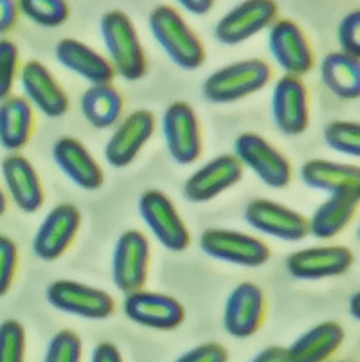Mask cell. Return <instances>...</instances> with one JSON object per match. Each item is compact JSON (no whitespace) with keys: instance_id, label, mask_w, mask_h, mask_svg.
I'll return each instance as SVG.
<instances>
[{"instance_id":"obj_2","label":"cell","mask_w":360,"mask_h":362,"mask_svg":"<svg viewBox=\"0 0 360 362\" xmlns=\"http://www.w3.org/2000/svg\"><path fill=\"white\" fill-rule=\"evenodd\" d=\"M151 36L166 56L184 71H197L206 62V45L171 6H157L148 16Z\"/></svg>"},{"instance_id":"obj_32","label":"cell","mask_w":360,"mask_h":362,"mask_svg":"<svg viewBox=\"0 0 360 362\" xmlns=\"http://www.w3.org/2000/svg\"><path fill=\"white\" fill-rule=\"evenodd\" d=\"M28 335L24 325L16 319L0 322V362H25Z\"/></svg>"},{"instance_id":"obj_8","label":"cell","mask_w":360,"mask_h":362,"mask_svg":"<svg viewBox=\"0 0 360 362\" xmlns=\"http://www.w3.org/2000/svg\"><path fill=\"white\" fill-rule=\"evenodd\" d=\"M163 136L171 159L180 166L194 164L202 156V130L193 107L173 101L163 114Z\"/></svg>"},{"instance_id":"obj_38","label":"cell","mask_w":360,"mask_h":362,"mask_svg":"<svg viewBox=\"0 0 360 362\" xmlns=\"http://www.w3.org/2000/svg\"><path fill=\"white\" fill-rule=\"evenodd\" d=\"M18 15L16 0H0V35H6L15 28Z\"/></svg>"},{"instance_id":"obj_22","label":"cell","mask_w":360,"mask_h":362,"mask_svg":"<svg viewBox=\"0 0 360 362\" xmlns=\"http://www.w3.org/2000/svg\"><path fill=\"white\" fill-rule=\"evenodd\" d=\"M52 160L74 186L98 192L105 184V173L87 146L76 137L64 136L52 144Z\"/></svg>"},{"instance_id":"obj_13","label":"cell","mask_w":360,"mask_h":362,"mask_svg":"<svg viewBox=\"0 0 360 362\" xmlns=\"http://www.w3.org/2000/svg\"><path fill=\"white\" fill-rule=\"evenodd\" d=\"M155 132L153 112L139 108L121 117L112 136L105 144L103 156L108 166L123 170L130 166L144 146L150 143Z\"/></svg>"},{"instance_id":"obj_35","label":"cell","mask_w":360,"mask_h":362,"mask_svg":"<svg viewBox=\"0 0 360 362\" xmlns=\"http://www.w3.org/2000/svg\"><path fill=\"white\" fill-rule=\"evenodd\" d=\"M18 269V247L15 240L0 235V298H4L15 281Z\"/></svg>"},{"instance_id":"obj_17","label":"cell","mask_w":360,"mask_h":362,"mask_svg":"<svg viewBox=\"0 0 360 362\" xmlns=\"http://www.w3.org/2000/svg\"><path fill=\"white\" fill-rule=\"evenodd\" d=\"M18 81L25 101L45 117L58 119L65 116L71 107L67 92L51 71L42 62H25L18 72Z\"/></svg>"},{"instance_id":"obj_16","label":"cell","mask_w":360,"mask_h":362,"mask_svg":"<svg viewBox=\"0 0 360 362\" xmlns=\"http://www.w3.org/2000/svg\"><path fill=\"white\" fill-rule=\"evenodd\" d=\"M279 6L276 0H243L218 21L216 40L223 45H238L250 40L257 33L277 21Z\"/></svg>"},{"instance_id":"obj_41","label":"cell","mask_w":360,"mask_h":362,"mask_svg":"<svg viewBox=\"0 0 360 362\" xmlns=\"http://www.w3.org/2000/svg\"><path fill=\"white\" fill-rule=\"evenodd\" d=\"M178 6L186 9L187 13L197 16H204L213 11L216 0H177Z\"/></svg>"},{"instance_id":"obj_44","label":"cell","mask_w":360,"mask_h":362,"mask_svg":"<svg viewBox=\"0 0 360 362\" xmlns=\"http://www.w3.org/2000/svg\"><path fill=\"white\" fill-rule=\"evenodd\" d=\"M328 362H353V361H348V358H335V361H332V358H330Z\"/></svg>"},{"instance_id":"obj_5","label":"cell","mask_w":360,"mask_h":362,"mask_svg":"<svg viewBox=\"0 0 360 362\" xmlns=\"http://www.w3.org/2000/svg\"><path fill=\"white\" fill-rule=\"evenodd\" d=\"M198 245L209 258L243 269H257L270 259V247L263 240L222 227L206 229Z\"/></svg>"},{"instance_id":"obj_9","label":"cell","mask_w":360,"mask_h":362,"mask_svg":"<svg viewBox=\"0 0 360 362\" xmlns=\"http://www.w3.org/2000/svg\"><path fill=\"white\" fill-rule=\"evenodd\" d=\"M123 312L132 322L148 330L171 332L186 321V308L177 298L144 288L124 294Z\"/></svg>"},{"instance_id":"obj_26","label":"cell","mask_w":360,"mask_h":362,"mask_svg":"<svg viewBox=\"0 0 360 362\" xmlns=\"http://www.w3.org/2000/svg\"><path fill=\"white\" fill-rule=\"evenodd\" d=\"M35 130V110L24 96H9L0 101V146L18 153L28 146Z\"/></svg>"},{"instance_id":"obj_11","label":"cell","mask_w":360,"mask_h":362,"mask_svg":"<svg viewBox=\"0 0 360 362\" xmlns=\"http://www.w3.org/2000/svg\"><path fill=\"white\" fill-rule=\"evenodd\" d=\"M150 269V242L144 233L128 229L119 236L112 252V281L123 294L144 288Z\"/></svg>"},{"instance_id":"obj_31","label":"cell","mask_w":360,"mask_h":362,"mask_svg":"<svg viewBox=\"0 0 360 362\" xmlns=\"http://www.w3.org/2000/svg\"><path fill=\"white\" fill-rule=\"evenodd\" d=\"M323 139L330 150L341 156L352 159L360 157V124L356 121H330L323 130Z\"/></svg>"},{"instance_id":"obj_10","label":"cell","mask_w":360,"mask_h":362,"mask_svg":"<svg viewBox=\"0 0 360 362\" xmlns=\"http://www.w3.org/2000/svg\"><path fill=\"white\" fill-rule=\"evenodd\" d=\"M243 218L254 231L279 242H301L308 236V218L305 215L269 199L250 200Z\"/></svg>"},{"instance_id":"obj_1","label":"cell","mask_w":360,"mask_h":362,"mask_svg":"<svg viewBox=\"0 0 360 362\" xmlns=\"http://www.w3.org/2000/svg\"><path fill=\"white\" fill-rule=\"evenodd\" d=\"M99 31L115 76L124 81L143 80L148 72L146 52L130 16L124 11L112 9L101 16Z\"/></svg>"},{"instance_id":"obj_40","label":"cell","mask_w":360,"mask_h":362,"mask_svg":"<svg viewBox=\"0 0 360 362\" xmlns=\"http://www.w3.org/2000/svg\"><path fill=\"white\" fill-rule=\"evenodd\" d=\"M250 362H289L286 348L283 346H267L260 354L254 355Z\"/></svg>"},{"instance_id":"obj_34","label":"cell","mask_w":360,"mask_h":362,"mask_svg":"<svg viewBox=\"0 0 360 362\" xmlns=\"http://www.w3.org/2000/svg\"><path fill=\"white\" fill-rule=\"evenodd\" d=\"M20 52L13 40L0 38V101L13 96V87L18 80Z\"/></svg>"},{"instance_id":"obj_24","label":"cell","mask_w":360,"mask_h":362,"mask_svg":"<svg viewBox=\"0 0 360 362\" xmlns=\"http://www.w3.org/2000/svg\"><path fill=\"white\" fill-rule=\"evenodd\" d=\"M54 54L62 67L74 72L88 85H105L114 81L115 71L107 56L76 38L59 40L54 47Z\"/></svg>"},{"instance_id":"obj_21","label":"cell","mask_w":360,"mask_h":362,"mask_svg":"<svg viewBox=\"0 0 360 362\" xmlns=\"http://www.w3.org/2000/svg\"><path fill=\"white\" fill-rule=\"evenodd\" d=\"M0 175L6 197L22 213H36L45 202V192L31 160L20 153H8L0 163Z\"/></svg>"},{"instance_id":"obj_20","label":"cell","mask_w":360,"mask_h":362,"mask_svg":"<svg viewBox=\"0 0 360 362\" xmlns=\"http://www.w3.org/2000/svg\"><path fill=\"white\" fill-rule=\"evenodd\" d=\"M245 168L234 157V153H222L207 160L202 168L193 171L184 182L182 193L187 202H211L227 189L236 186L243 177Z\"/></svg>"},{"instance_id":"obj_7","label":"cell","mask_w":360,"mask_h":362,"mask_svg":"<svg viewBox=\"0 0 360 362\" xmlns=\"http://www.w3.org/2000/svg\"><path fill=\"white\" fill-rule=\"evenodd\" d=\"M54 310L88 321H103L115 312V299L107 291L74 279H56L45 291Z\"/></svg>"},{"instance_id":"obj_33","label":"cell","mask_w":360,"mask_h":362,"mask_svg":"<svg viewBox=\"0 0 360 362\" xmlns=\"http://www.w3.org/2000/svg\"><path fill=\"white\" fill-rule=\"evenodd\" d=\"M83 342L76 332L59 330L49 341L42 362H81Z\"/></svg>"},{"instance_id":"obj_30","label":"cell","mask_w":360,"mask_h":362,"mask_svg":"<svg viewBox=\"0 0 360 362\" xmlns=\"http://www.w3.org/2000/svg\"><path fill=\"white\" fill-rule=\"evenodd\" d=\"M16 6L18 13L40 28H59L71 16L67 0H16Z\"/></svg>"},{"instance_id":"obj_39","label":"cell","mask_w":360,"mask_h":362,"mask_svg":"<svg viewBox=\"0 0 360 362\" xmlns=\"http://www.w3.org/2000/svg\"><path fill=\"white\" fill-rule=\"evenodd\" d=\"M91 362H124L121 350L115 346L114 342L103 341L95 344L91 354Z\"/></svg>"},{"instance_id":"obj_6","label":"cell","mask_w":360,"mask_h":362,"mask_svg":"<svg viewBox=\"0 0 360 362\" xmlns=\"http://www.w3.org/2000/svg\"><path fill=\"white\" fill-rule=\"evenodd\" d=\"M139 215L148 231L170 252H184L191 245V233L166 193L148 189L139 197Z\"/></svg>"},{"instance_id":"obj_12","label":"cell","mask_w":360,"mask_h":362,"mask_svg":"<svg viewBox=\"0 0 360 362\" xmlns=\"http://www.w3.org/2000/svg\"><path fill=\"white\" fill-rule=\"evenodd\" d=\"M81 227V213L74 204H58L44 216L33 236V255L42 262H56L69 251Z\"/></svg>"},{"instance_id":"obj_4","label":"cell","mask_w":360,"mask_h":362,"mask_svg":"<svg viewBox=\"0 0 360 362\" xmlns=\"http://www.w3.org/2000/svg\"><path fill=\"white\" fill-rule=\"evenodd\" d=\"M234 157L267 187L285 189L292 182V164L260 134L243 132L234 139Z\"/></svg>"},{"instance_id":"obj_27","label":"cell","mask_w":360,"mask_h":362,"mask_svg":"<svg viewBox=\"0 0 360 362\" xmlns=\"http://www.w3.org/2000/svg\"><path fill=\"white\" fill-rule=\"evenodd\" d=\"M303 184L310 189L335 193L348 187H360V168L356 164L328 159L306 160L299 171Z\"/></svg>"},{"instance_id":"obj_23","label":"cell","mask_w":360,"mask_h":362,"mask_svg":"<svg viewBox=\"0 0 360 362\" xmlns=\"http://www.w3.org/2000/svg\"><path fill=\"white\" fill-rule=\"evenodd\" d=\"M360 206V187L330 193L308 218V235L317 240H332L341 235L355 218Z\"/></svg>"},{"instance_id":"obj_36","label":"cell","mask_w":360,"mask_h":362,"mask_svg":"<svg viewBox=\"0 0 360 362\" xmlns=\"http://www.w3.org/2000/svg\"><path fill=\"white\" fill-rule=\"evenodd\" d=\"M337 42L342 52L360 58V11L353 9L337 28Z\"/></svg>"},{"instance_id":"obj_3","label":"cell","mask_w":360,"mask_h":362,"mask_svg":"<svg viewBox=\"0 0 360 362\" xmlns=\"http://www.w3.org/2000/svg\"><path fill=\"white\" fill-rule=\"evenodd\" d=\"M272 78V69L262 58H247L211 72L202 85L209 103L231 105L263 90Z\"/></svg>"},{"instance_id":"obj_28","label":"cell","mask_w":360,"mask_h":362,"mask_svg":"<svg viewBox=\"0 0 360 362\" xmlns=\"http://www.w3.org/2000/svg\"><path fill=\"white\" fill-rule=\"evenodd\" d=\"M321 81L339 100L355 101L360 98V58L342 51H333L319 65Z\"/></svg>"},{"instance_id":"obj_14","label":"cell","mask_w":360,"mask_h":362,"mask_svg":"<svg viewBox=\"0 0 360 362\" xmlns=\"http://www.w3.org/2000/svg\"><path fill=\"white\" fill-rule=\"evenodd\" d=\"M269 51L283 74H308L315 65V56L306 33L290 18H277L269 31Z\"/></svg>"},{"instance_id":"obj_19","label":"cell","mask_w":360,"mask_h":362,"mask_svg":"<svg viewBox=\"0 0 360 362\" xmlns=\"http://www.w3.org/2000/svg\"><path fill=\"white\" fill-rule=\"evenodd\" d=\"M355 263V255L346 245L306 247L289 255L285 265L292 278L303 281L337 278L349 271Z\"/></svg>"},{"instance_id":"obj_15","label":"cell","mask_w":360,"mask_h":362,"mask_svg":"<svg viewBox=\"0 0 360 362\" xmlns=\"http://www.w3.org/2000/svg\"><path fill=\"white\" fill-rule=\"evenodd\" d=\"M270 110L274 124L283 136H303L310 124L308 87L303 78L283 74L274 85Z\"/></svg>"},{"instance_id":"obj_29","label":"cell","mask_w":360,"mask_h":362,"mask_svg":"<svg viewBox=\"0 0 360 362\" xmlns=\"http://www.w3.org/2000/svg\"><path fill=\"white\" fill-rule=\"evenodd\" d=\"M79 108L88 124L98 130H108L123 117L124 100L112 83L88 85L79 101Z\"/></svg>"},{"instance_id":"obj_25","label":"cell","mask_w":360,"mask_h":362,"mask_svg":"<svg viewBox=\"0 0 360 362\" xmlns=\"http://www.w3.org/2000/svg\"><path fill=\"white\" fill-rule=\"evenodd\" d=\"M346 339L341 322L323 321L286 348L289 362H328L339 351Z\"/></svg>"},{"instance_id":"obj_37","label":"cell","mask_w":360,"mask_h":362,"mask_svg":"<svg viewBox=\"0 0 360 362\" xmlns=\"http://www.w3.org/2000/svg\"><path fill=\"white\" fill-rule=\"evenodd\" d=\"M175 362H229V354L218 342H202L184 351Z\"/></svg>"},{"instance_id":"obj_42","label":"cell","mask_w":360,"mask_h":362,"mask_svg":"<svg viewBox=\"0 0 360 362\" xmlns=\"http://www.w3.org/2000/svg\"><path fill=\"white\" fill-rule=\"evenodd\" d=\"M348 308H349V314H352V317L355 319V321H359L360 319V292L352 294V298H349V303H348Z\"/></svg>"},{"instance_id":"obj_43","label":"cell","mask_w":360,"mask_h":362,"mask_svg":"<svg viewBox=\"0 0 360 362\" xmlns=\"http://www.w3.org/2000/svg\"><path fill=\"white\" fill-rule=\"evenodd\" d=\"M6 209H8V197H6L4 187L0 186V216L4 215Z\"/></svg>"},{"instance_id":"obj_18","label":"cell","mask_w":360,"mask_h":362,"mask_svg":"<svg viewBox=\"0 0 360 362\" xmlns=\"http://www.w3.org/2000/svg\"><path fill=\"white\" fill-rule=\"evenodd\" d=\"M265 292L252 281L238 283L223 307V328L234 339H249L265 321Z\"/></svg>"}]
</instances>
